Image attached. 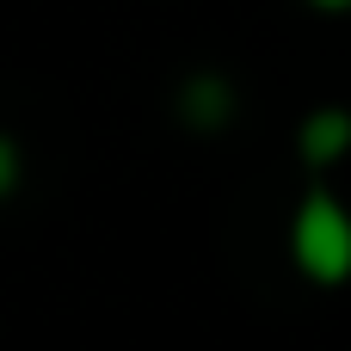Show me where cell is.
<instances>
[{"label":"cell","mask_w":351,"mask_h":351,"mask_svg":"<svg viewBox=\"0 0 351 351\" xmlns=\"http://www.w3.org/2000/svg\"><path fill=\"white\" fill-rule=\"evenodd\" d=\"M290 265L308 284H346L351 278V210L333 191H308L290 216Z\"/></svg>","instance_id":"1"},{"label":"cell","mask_w":351,"mask_h":351,"mask_svg":"<svg viewBox=\"0 0 351 351\" xmlns=\"http://www.w3.org/2000/svg\"><path fill=\"white\" fill-rule=\"evenodd\" d=\"M296 154L308 167H339L351 154V111L346 105H315L302 123H296Z\"/></svg>","instance_id":"2"},{"label":"cell","mask_w":351,"mask_h":351,"mask_svg":"<svg viewBox=\"0 0 351 351\" xmlns=\"http://www.w3.org/2000/svg\"><path fill=\"white\" fill-rule=\"evenodd\" d=\"M179 117H185L191 130H222V123L234 117V86H228L222 74H191V80L179 86Z\"/></svg>","instance_id":"3"},{"label":"cell","mask_w":351,"mask_h":351,"mask_svg":"<svg viewBox=\"0 0 351 351\" xmlns=\"http://www.w3.org/2000/svg\"><path fill=\"white\" fill-rule=\"evenodd\" d=\"M19 173H25V154H19V142L0 130V197H12V191H19Z\"/></svg>","instance_id":"4"},{"label":"cell","mask_w":351,"mask_h":351,"mask_svg":"<svg viewBox=\"0 0 351 351\" xmlns=\"http://www.w3.org/2000/svg\"><path fill=\"white\" fill-rule=\"evenodd\" d=\"M315 12H351V0H308Z\"/></svg>","instance_id":"5"}]
</instances>
